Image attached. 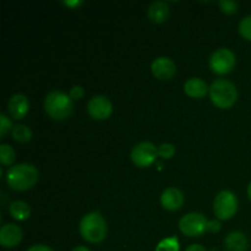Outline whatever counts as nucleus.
<instances>
[{
  "mask_svg": "<svg viewBox=\"0 0 251 251\" xmlns=\"http://www.w3.org/2000/svg\"><path fill=\"white\" fill-rule=\"evenodd\" d=\"M38 169L29 163L15 164L6 172L7 185L16 191H26L33 188L38 181Z\"/></svg>",
  "mask_w": 251,
  "mask_h": 251,
  "instance_id": "obj_1",
  "label": "nucleus"
},
{
  "mask_svg": "<svg viewBox=\"0 0 251 251\" xmlns=\"http://www.w3.org/2000/svg\"><path fill=\"white\" fill-rule=\"evenodd\" d=\"M107 222L100 211H92L82 217L80 222V234L91 244H100L107 237Z\"/></svg>",
  "mask_w": 251,
  "mask_h": 251,
  "instance_id": "obj_2",
  "label": "nucleus"
},
{
  "mask_svg": "<svg viewBox=\"0 0 251 251\" xmlns=\"http://www.w3.org/2000/svg\"><path fill=\"white\" fill-rule=\"evenodd\" d=\"M46 113L54 120H64L73 114L74 102L71 97L61 91H51L44 100Z\"/></svg>",
  "mask_w": 251,
  "mask_h": 251,
  "instance_id": "obj_3",
  "label": "nucleus"
},
{
  "mask_svg": "<svg viewBox=\"0 0 251 251\" xmlns=\"http://www.w3.org/2000/svg\"><path fill=\"white\" fill-rule=\"evenodd\" d=\"M208 93L213 104L221 109L232 108L238 100V90L234 83L223 78L213 81Z\"/></svg>",
  "mask_w": 251,
  "mask_h": 251,
  "instance_id": "obj_4",
  "label": "nucleus"
},
{
  "mask_svg": "<svg viewBox=\"0 0 251 251\" xmlns=\"http://www.w3.org/2000/svg\"><path fill=\"white\" fill-rule=\"evenodd\" d=\"M238 211V199L234 193L223 190L213 200V212L221 221L230 220Z\"/></svg>",
  "mask_w": 251,
  "mask_h": 251,
  "instance_id": "obj_5",
  "label": "nucleus"
},
{
  "mask_svg": "<svg viewBox=\"0 0 251 251\" xmlns=\"http://www.w3.org/2000/svg\"><path fill=\"white\" fill-rule=\"evenodd\" d=\"M207 222L205 216L200 212H190L179 221V229L188 237H200L207 230Z\"/></svg>",
  "mask_w": 251,
  "mask_h": 251,
  "instance_id": "obj_6",
  "label": "nucleus"
},
{
  "mask_svg": "<svg viewBox=\"0 0 251 251\" xmlns=\"http://www.w3.org/2000/svg\"><path fill=\"white\" fill-rule=\"evenodd\" d=\"M235 54L228 48H220L210 56V69L217 75H226L235 66Z\"/></svg>",
  "mask_w": 251,
  "mask_h": 251,
  "instance_id": "obj_7",
  "label": "nucleus"
},
{
  "mask_svg": "<svg viewBox=\"0 0 251 251\" xmlns=\"http://www.w3.org/2000/svg\"><path fill=\"white\" fill-rule=\"evenodd\" d=\"M158 157V147L150 141H142L135 145L131 151V161L140 168L152 166Z\"/></svg>",
  "mask_w": 251,
  "mask_h": 251,
  "instance_id": "obj_8",
  "label": "nucleus"
},
{
  "mask_svg": "<svg viewBox=\"0 0 251 251\" xmlns=\"http://www.w3.org/2000/svg\"><path fill=\"white\" fill-rule=\"evenodd\" d=\"M87 112L96 120H105L112 115L113 104L105 96H95L87 103Z\"/></svg>",
  "mask_w": 251,
  "mask_h": 251,
  "instance_id": "obj_9",
  "label": "nucleus"
},
{
  "mask_svg": "<svg viewBox=\"0 0 251 251\" xmlns=\"http://www.w3.org/2000/svg\"><path fill=\"white\" fill-rule=\"evenodd\" d=\"M152 74L158 80H171L176 73V63L168 56H159L152 61Z\"/></svg>",
  "mask_w": 251,
  "mask_h": 251,
  "instance_id": "obj_10",
  "label": "nucleus"
},
{
  "mask_svg": "<svg viewBox=\"0 0 251 251\" xmlns=\"http://www.w3.org/2000/svg\"><path fill=\"white\" fill-rule=\"evenodd\" d=\"M22 229L14 223H6L0 229V244L4 248H15L21 243Z\"/></svg>",
  "mask_w": 251,
  "mask_h": 251,
  "instance_id": "obj_11",
  "label": "nucleus"
},
{
  "mask_svg": "<svg viewBox=\"0 0 251 251\" xmlns=\"http://www.w3.org/2000/svg\"><path fill=\"white\" fill-rule=\"evenodd\" d=\"M29 110V102L28 98L22 93H16L10 98L7 103V112L14 119L19 120L22 119L27 115Z\"/></svg>",
  "mask_w": 251,
  "mask_h": 251,
  "instance_id": "obj_12",
  "label": "nucleus"
},
{
  "mask_svg": "<svg viewBox=\"0 0 251 251\" xmlns=\"http://www.w3.org/2000/svg\"><path fill=\"white\" fill-rule=\"evenodd\" d=\"M161 203L167 211L179 210L184 203V194L176 188H167L161 195Z\"/></svg>",
  "mask_w": 251,
  "mask_h": 251,
  "instance_id": "obj_13",
  "label": "nucleus"
},
{
  "mask_svg": "<svg viewBox=\"0 0 251 251\" xmlns=\"http://www.w3.org/2000/svg\"><path fill=\"white\" fill-rule=\"evenodd\" d=\"M210 91L207 83L199 77H191L184 83V92L191 98H203Z\"/></svg>",
  "mask_w": 251,
  "mask_h": 251,
  "instance_id": "obj_14",
  "label": "nucleus"
},
{
  "mask_svg": "<svg viewBox=\"0 0 251 251\" xmlns=\"http://www.w3.org/2000/svg\"><path fill=\"white\" fill-rule=\"evenodd\" d=\"M223 244H225V249L227 251H247L248 238L243 232L234 230L225 238Z\"/></svg>",
  "mask_w": 251,
  "mask_h": 251,
  "instance_id": "obj_15",
  "label": "nucleus"
},
{
  "mask_svg": "<svg viewBox=\"0 0 251 251\" xmlns=\"http://www.w3.org/2000/svg\"><path fill=\"white\" fill-rule=\"evenodd\" d=\"M147 16L154 24H162L169 17V6L164 1H153L147 9Z\"/></svg>",
  "mask_w": 251,
  "mask_h": 251,
  "instance_id": "obj_16",
  "label": "nucleus"
},
{
  "mask_svg": "<svg viewBox=\"0 0 251 251\" xmlns=\"http://www.w3.org/2000/svg\"><path fill=\"white\" fill-rule=\"evenodd\" d=\"M9 212L16 221H26L31 215V207L25 201H14L10 203Z\"/></svg>",
  "mask_w": 251,
  "mask_h": 251,
  "instance_id": "obj_17",
  "label": "nucleus"
},
{
  "mask_svg": "<svg viewBox=\"0 0 251 251\" xmlns=\"http://www.w3.org/2000/svg\"><path fill=\"white\" fill-rule=\"evenodd\" d=\"M12 137L14 140H16L17 142H22V144H26V142L31 141L32 140V131L28 126L24 124H17L15 125L14 129L11 131Z\"/></svg>",
  "mask_w": 251,
  "mask_h": 251,
  "instance_id": "obj_18",
  "label": "nucleus"
},
{
  "mask_svg": "<svg viewBox=\"0 0 251 251\" xmlns=\"http://www.w3.org/2000/svg\"><path fill=\"white\" fill-rule=\"evenodd\" d=\"M16 159V153L14 149L6 144L0 145V162L4 166H11Z\"/></svg>",
  "mask_w": 251,
  "mask_h": 251,
  "instance_id": "obj_19",
  "label": "nucleus"
},
{
  "mask_svg": "<svg viewBox=\"0 0 251 251\" xmlns=\"http://www.w3.org/2000/svg\"><path fill=\"white\" fill-rule=\"evenodd\" d=\"M179 250H180V245H179V240L176 237L166 238V239L161 240L156 247V251H179Z\"/></svg>",
  "mask_w": 251,
  "mask_h": 251,
  "instance_id": "obj_20",
  "label": "nucleus"
},
{
  "mask_svg": "<svg viewBox=\"0 0 251 251\" xmlns=\"http://www.w3.org/2000/svg\"><path fill=\"white\" fill-rule=\"evenodd\" d=\"M239 33L247 41H251V15H248L240 21Z\"/></svg>",
  "mask_w": 251,
  "mask_h": 251,
  "instance_id": "obj_21",
  "label": "nucleus"
},
{
  "mask_svg": "<svg viewBox=\"0 0 251 251\" xmlns=\"http://www.w3.org/2000/svg\"><path fill=\"white\" fill-rule=\"evenodd\" d=\"M176 154V146L173 144H162L161 146H158V157L163 159H169Z\"/></svg>",
  "mask_w": 251,
  "mask_h": 251,
  "instance_id": "obj_22",
  "label": "nucleus"
},
{
  "mask_svg": "<svg viewBox=\"0 0 251 251\" xmlns=\"http://www.w3.org/2000/svg\"><path fill=\"white\" fill-rule=\"evenodd\" d=\"M220 7L222 10V12H225L227 15H232L238 11L239 4L237 1H234V0H222V1H220Z\"/></svg>",
  "mask_w": 251,
  "mask_h": 251,
  "instance_id": "obj_23",
  "label": "nucleus"
},
{
  "mask_svg": "<svg viewBox=\"0 0 251 251\" xmlns=\"http://www.w3.org/2000/svg\"><path fill=\"white\" fill-rule=\"evenodd\" d=\"M12 129L14 127H12V123L10 118L6 114H4V113H1L0 114V136H5L10 130L12 131Z\"/></svg>",
  "mask_w": 251,
  "mask_h": 251,
  "instance_id": "obj_24",
  "label": "nucleus"
},
{
  "mask_svg": "<svg viewBox=\"0 0 251 251\" xmlns=\"http://www.w3.org/2000/svg\"><path fill=\"white\" fill-rule=\"evenodd\" d=\"M83 95H85V90H83L82 86L80 85H75L73 88L70 90V92H69V96L71 97V100H81V98L83 97Z\"/></svg>",
  "mask_w": 251,
  "mask_h": 251,
  "instance_id": "obj_25",
  "label": "nucleus"
},
{
  "mask_svg": "<svg viewBox=\"0 0 251 251\" xmlns=\"http://www.w3.org/2000/svg\"><path fill=\"white\" fill-rule=\"evenodd\" d=\"M221 228H222V225L218 220H211L207 222V230L211 233H217L220 232Z\"/></svg>",
  "mask_w": 251,
  "mask_h": 251,
  "instance_id": "obj_26",
  "label": "nucleus"
},
{
  "mask_svg": "<svg viewBox=\"0 0 251 251\" xmlns=\"http://www.w3.org/2000/svg\"><path fill=\"white\" fill-rule=\"evenodd\" d=\"M27 251H53V249L49 247H47V245L36 244V245H32V247L29 248Z\"/></svg>",
  "mask_w": 251,
  "mask_h": 251,
  "instance_id": "obj_27",
  "label": "nucleus"
},
{
  "mask_svg": "<svg viewBox=\"0 0 251 251\" xmlns=\"http://www.w3.org/2000/svg\"><path fill=\"white\" fill-rule=\"evenodd\" d=\"M185 251H207V250H206L205 248L200 244H191L186 248Z\"/></svg>",
  "mask_w": 251,
  "mask_h": 251,
  "instance_id": "obj_28",
  "label": "nucleus"
},
{
  "mask_svg": "<svg viewBox=\"0 0 251 251\" xmlns=\"http://www.w3.org/2000/svg\"><path fill=\"white\" fill-rule=\"evenodd\" d=\"M64 5H66L68 7H71V9H75V7L80 6V5H82V1L81 0H75V1H64Z\"/></svg>",
  "mask_w": 251,
  "mask_h": 251,
  "instance_id": "obj_29",
  "label": "nucleus"
},
{
  "mask_svg": "<svg viewBox=\"0 0 251 251\" xmlns=\"http://www.w3.org/2000/svg\"><path fill=\"white\" fill-rule=\"evenodd\" d=\"M71 251H90V249L86 247H76V248H74Z\"/></svg>",
  "mask_w": 251,
  "mask_h": 251,
  "instance_id": "obj_30",
  "label": "nucleus"
},
{
  "mask_svg": "<svg viewBox=\"0 0 251 251\" xmlns=\"http://www.w3.org/2000/svg\"><path fill=\"white\" fill-rule=\"evenodd\" d=\"M248 196H249V199L251 200V181H250L249 186H248Z\"/></svg>",
  "mask_w": 251,
  "mask_h": 251,
  "instance_id": "obj_31",
  "label": "nucleus"
}]
</instances>
